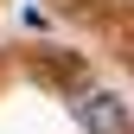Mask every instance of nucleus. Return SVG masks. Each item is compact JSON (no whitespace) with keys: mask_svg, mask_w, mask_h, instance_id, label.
<instances>
[{"mask_svg":"<svg viewBox=\"0 0 134 134\" xmlns=\"http://www.w3.org/2000/svg\"><path fill=\"white\" fill-rule=\"evenodd\" d=\"M77 115H83L90 134H128V109H121L115 90H90V96L77 102Z\"/></svg>","mask_w":134,"mask_h":134,"instance_id":"nucleus-1","label":"nucleus"}]
</instances>
